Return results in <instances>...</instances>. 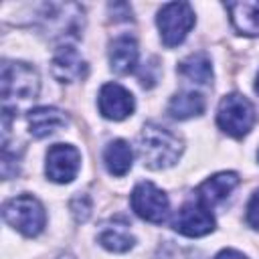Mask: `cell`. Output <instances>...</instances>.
I'll list each match as a JSON object with an SVG mask.
<instances>
[{
    "label": "cell",
    "instance_id": "6da1fadb",
    "mask_svg": "<svg viewBox=\"0 0 259 259\" xmlns=\"http://www.w3.org/2000/svg\"><path fill=\"white\" fill-rule=\"evenodd\" d=\"M138 154L144 166L152 170H162L172 166L182 154V142L172 132L148 123L138 136Z\"/></svg>",
    "mask_w": 259,
    "mask_h": 259
},
{
    "label": "cell",
    "instance_id": "7402d4cb",
    "mask_svg": "<svg viewBox=\"0 0 259 259\" xmlns=\"http://www.w3.org/2000/svg\"><path fill=\"white\" fill-rule=\"evenodd\" d=\"M255 91L259 93V73H257V79H255Z\"/></svg>",
    "mask_w": 259,
    "mask_h": 259
},
{
    "label": "cell",
    "instance_id": "ac0fdd59",
    "mask_svg": "<svg viewBox=\"0 0 259 259\" xmlns=\"http://www.w3.org/2000/svg\"><path fill=\"white\" fill-rule=\"evenodd\" d=\"M99 245L105 247L107 251H113V253H123V251H130L136 243V239L125 231V227H107L99 233L97 237Z\"/></svg>",
    "mask_w": 259,
    "mask_h": 259
},
{
    "label": "cell",
    "instance_id": "9a60e30c",
    "mask_svg": "<svg viewBox=\"0 0 259 259\" xmlns=\"http://www.w3.org/2000/svg\"><path fill=\"white\" fill-rule=\"evenodd\" d=\"M132 158L134 154L125 140H113L103 150V164L113 176H123L132 168Z\"/></svg>",
    "mask_w": 259,
    "mask_h": 259
},
{
    "label": "cell",
    "instance_id": "5b68a950",
    "mask_svg": "<svg viewBox=\"0 0 259 259\" xmlns=\"http://www.w3.org/2000/svg\"><path fill=\"white\" fill-rule=\"evenodd\" d=\"M156 22L162 42L166 47H178L194 26V10L188 2H170L160 8Z\"/></svg>",
    "mask_w": 259,
    "mask_h": 259
},
{
    "label": "cell",
    "instance_id": "ffe728a7",
    "mask_svg": "<svg viewBox=\"0 0 259 259\" xmlns=\"http://www.w3.org/2000/svg\"><path fill=\"white\" fill-rule=\"evenodd\" d=\"M247 223L259 231V188L253 192V196L247 204Z\"/></svg>",
    "mask_w": 259,
    "mask_h": 259
},
{
    "label": "cell",
    "instance_id": "44dd1931",
    "mask_svg": "<svg viewBox=\"0 0 259 259\" xmlns=\"http://www.w3.org/2000/svg\"><path fill=\"white\" fill-rule=\"evenodd\" d=\"M214 259H247L243 253H239V251H235V249H223Z\"/></svg>",
    "mask_w": 259,
    "mask_h": 259
},
{
    "label": "cell",
    "instance_id": "52a82bcc",
    "mask_svg": "<svg viewBox=\"0 0 259 259\" xmlns=\"http://www.w3.org/2000/svg\"><path fill=\"white\" fill-rule=\"evenodd\" d=\"M81 166V154L71 144H55L47 152V176L57 184L71 182Z\"/></svg>",
    "mask_w": 259,
    "mask_h": 259
},
{
    "label": "cell",
    "instance_id": "30bf717a",
    "mask_svg": "<svg viewBox=\"0 0 259 259\" xmlns=\"http://www.w3.org/2000/svg\"><path fill=\"white\" fill-rule=\"evenodd\" d=\"M51 69L55 79H59L61 83H75L79 79H85L87 75V63L73 47H61L53 57Z\"/></svg>",
    "mask_w": 259,
    "mask_h": 259
},
{
    "label": "cell",
    "instance_id": "8fae6325",
    "mask_svg": "<svg viewBox=\"0 0 259 259\" xmlns=\"http://www.w3.org/2000/svg\"><path fill=\"white\" fill-rule=\"evenodd\" d=\"M237 184H239V174L237 172H219V174L206 178L196 188V198L206 208L208 206H214L221 200H225L235 190Z\"/></svg>",
    "mask_w": 259,
    "mask_h": 259
},
{
    "label": "cell",
    "instance_id": "9c48e42d",
    "mask_svg": "<svg viewBox=\"0 0 259 259\" xmlns=\"http://www.w3.org/2000/svg\"><path fill=\"white\" fill-rule=\"evenodd\" d=\"M136 109V101L134 95L117 85V83H105L99 91V111L103 117L113 119V121H121L127 115H132Z\"/></svg>",
    "mask_w": 259,
    "mask_h": 259
},
{
    "label": "cell",
    "instance_id": "ba28073f",
    "mask_svg": "<svg viewBox=\"0 0 259 259\" xmlns=\"http://www.w3.org/2000/svg\"><path fill=\"white\" fill-rule=\"evenodd\" d=\"M172 229L186 237H202L214 229V217L200 202L184 204L172 221Z\"/></svg>",
    "mask_w": 259,
    "mask_h": 259
},
{
    "label": "cell",
    "instance_id": "e0dca14e",
    "mask_svg": "<svg viewBox=\"0 0 259 259\" xmlns=\"http://www.w3.org/2000/svg\"><path fill=\"white\" fill-rule=\"evenodd\" d=\"M178 71L190 79V81H196V83H210L212 81V65H210V59L206 53H194V55H188L180 65H178Z\"/></svg>",
    "mask_w": 259,
    "mask_h": 259
},
{
    "label": "cell",
    "instance_id": "3957f363",
    "mask_svg": "<svg viewBox=\"0 0 259 259\" xmlns=\"http://www.w3.org/2000/svg\"><path fill=\"white\" fill-rule=\"evenodd\" d=\"M217 123L225 134H229L233 138L247 136L255 123L253 103L245 95H239V93L225 95L219 103Z\"/></svg>",
    "mask_w": 259,
    "mask_h": 259
},
{
    "label": "cell",
    "instance_id": "2e32d148",
    "mask_svg": "<svg viewBox=\"0 0 259 259\" xmlns=\"http://www.w3.org/2000/svg\"><path fill=\"white\" fill-rule=\"evenodd\" d=\"M204 111V97L196 91L176 93L168 103V113L174 119H188Z\"/></svg>",
    "mask_w": 259,
    "mask_h": 259
},
{
    "label": "cell",
    "instance_id": "8992f818",
    "mask_svg": "<svg viewBox=\"0 0 259 259\" xmlns=\"http://www.w3.org/2000/svg\"><path fill=\"white\" fill-rule=\"evenodd\" d=\"M134 212L148 223H164L170 210L168 196L152 182H140L130 196Z\"/></svg>",
    "mask_w": 259,
    "mask_h": 259
},
{
    "label": "cell",
    "instance_id": "cb8c5ba5",
    "mask_svg": "<svg viewBox=\"0 0 259 259\" xmlns=\"http://www.w3.org/2000/svg\"><path fill=\"white\" fill-rule=\"evenodd\" d=\"M67 259H69V257H67Z\"/></svg>",
    "mask_w": 259,
    "mask_h": 259
},
{
    "label": "cell",
    "instance_id": "4fadbf2b",
    "mask_svg": "<svg viewBox=\"0 0 259 259\" xmlns=\"http://www.w3.org/2000/svg\"><path fill=\"white\" fill-rule=\"evenodd\" d=\"M67 125V115L57 107H36L28 113V130L34 138H47Z\"/></svg>",
    "mask_w": 259,
    "mask_h": 259
},
{
    "label": "cell",
    "instance_id": "5bb4252c",
    "mask_svg": "<svg viewBox=\"0 0 259 259\" xmlns=\"http://www.w3.org/2000/svg\"><path fill=\"white\" fill-rule=\"evenodd\" d=\"M231 22L241 34H259V2H229Z\"/></svg>",
    "mask_w": 259,
    "mask_h": 259
},
{
    "label": "cell",
    "instance_id": "7c38bea8",
    "mask_svg": "<svg viewBox=\"0 0 259 259\" xmlns=\"http://www.w3.org/2000/svg\"><path fill=\"white\" fill-rule=\"evenodd\" d=\"M138 42L132 36H117L109 42V65L117 75H127L138 65Z\"/></svg>",
    "mask_w": 259,
    "mask_h": 259
},
{
    "label": "cell",
    "instance_id": "d6986e66",
    "mask_svg": "<svg viewBox=\"0 0 259 259\" xmlns=\"http://www.w3.org/2000/svg\"><path fill=\"white\" fill-rule=\"evenodd\" d=\"M71 212H73L77 223H85L89 219V214H91V200H89V196L87 194L75 196L71 200Z\"/></svg>",
    "mask_w": 259,
    "mask_h": 259
},
{
    "label": "cell",
    "instance_id": "277c9868",
    "mask_svg": "<svg viewBox=\"0 0 259 259\" xmlns=\"http://www.w3.org/2000/svg\"><path fill=\"white\" fill-rule=\"evenodd\" d=\"M0 87L4 99H32L40 89V79L34 67L22 61H4Z\"/></svg>",
    "mask_w": 259,
    "mask_h": 259
},
{
    "label": "cell",
    "instance_id": "603a6c76",
    "mask_svg": "<svg viewBox=\"0 0 259 259\" xmlns=\"http://www.w3.org/2000/svg\"><path fill=\"white\" fill-rule=\"evenodd\" d=\"M257 158H259V152H257Z\"/></svg>",
    "mask_w": 259,
    "mask_h": 259
},
{
    "label": "cell",
    "instance_id": "7a4b0ae2",
    "mask_svg": "<svg viewBox=\"0 0 259 259\" xmlns=\"http://www.w3.org/2000/svg\"><path fill=\"white\" fill-rule=\"evenodd\" d=\"M2 217L12 229L22 233L24 237H36L47 223L45 208L32 194H20L6 200L2 206Z\"/></svg>",
    "mask_w": 259,
    "mask_h": 259
}]
</instances>
